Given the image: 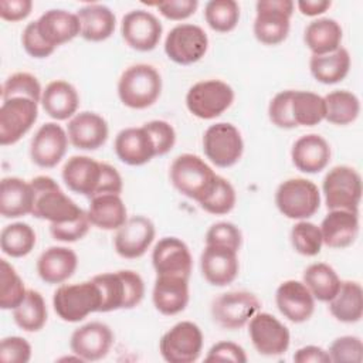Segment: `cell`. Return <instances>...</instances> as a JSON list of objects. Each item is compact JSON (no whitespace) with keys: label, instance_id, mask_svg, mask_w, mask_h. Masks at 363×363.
Masks as SVG:
<instances>
[{"label":"cell","instance_id":"6da1fadb","mask_svg":"<svg viewBox=\"0 0 363 363\" xmlns=\"http://www.w3.org/2000/svg\"><path fill=\"white\" fill-rule=\"evenodd\" d=\"M92 281L99 286L102 295L99 312L132 309L138 306L145 296V282L142 277L130 269L99 274L92 277Z\"/></svg>","mask_w":363,"mask_h":363},{"label":"cell","instance_id":"7a4b0ae2","mask_svg":"<svg viewBox=\"0 0 363 363\" xmlns=\"http://www.w3.org/2000/svg\"><path fill=\"white\" fill-rule=\"evenodd\" d=\"M162 77L149 64L128 67L118 81V96L121 102L132 109H146L160 96Z\"/></svg>","mask_w":363,"mask_h":363},{"label":"cell","instance_id":"3957f363","mask_svg":"<svg viewBox=\"0 0 363 363\" xmlns=\"http://www.w3.org/2000/svg\"><path fill=\"white\" fill-rule=\"evenodd\" d=\"M34 191V204L31 214L35 218L52 223H67L75 220L84 210L69 199L50 176H37L30 180Z\"/></svg>","mask_w":363,"mask_h":363},{"label":"cell","instance_id":"277c9868","mask_svg":"<svg viewBox=\"0 0 363 363\" xmlns=\"http://www.w3.org/2000/svg\"><path fill=\"white\" fill-rule=\"evenodd\" d=\"M102 295L92 281L60 285L52 295L55 313L65 322H79L94 312H99Z\"/></svg>","mask_w":363,"mask_h":363},{"label":"cell","instance_id":"5b68a950","mask_svg":"<svg viewBox=\"0 0 363 363\" xmlns=\"http://www.w3.org/2000/svg\"><path fill=\"white\" fill-rule=\"evenodd\" d=\"M216 176L213 169L193 153L177 156L170 166V182L174 189L197 203L210 191Z\"/></svg>","mask_w":363,"mask_h":363},{"label":"cell","instance_id":"8992f818","mask_svg":"<svg viewBox=\"0 0 363 363\" xmlns=\"http://www.w3.org/2000/svg\"><path fill=\"white\" fill-rule=\"evenodd\" d=\"M275 204L281 214L291 220H306L320 207L318 186L303 177L282 182L275 191Z\"/></svg>","mask_w":363,"mask_h":363},{"label":"cell","instance_id":"52a82bcc","mask_svg":"<svg viewBox=\"0 0 363 363\" xmlns=\"http://www.w3.org/2000/svg\"><path fill=\"white\" fill-rule=\"evenodd\" d=\"M322 191L328 210L357 213L362 199V177L350 166H335L323 177Z\"/></svg>","mask_w":363,"mask_h":363},{"label":"cell","instance_id":"ba28073f","mask_svg":"<svg viewBox=\"0 0 363 363\" xmlns=\"http://www.w3.org/2000/svg\"><path fill=\"white\" fill-rule=\"evenodd\" d=\"M295 3L292 0H259L255 4L254 35L265 45L282 43L291 27V17Z\"/></svg>","mask_w":363,"mask_h":363},{"label":"cell","instance_id":"9c48e42d","mask_svg":"<svg viewBox=\"0 0 363 363\" xmlns=\"http://www.w3.org/2000/svg\"><path fill=\"white\" fill-rule=\"evenodd\" d=\"M234 102L233 88L220 79L196 82L186 95L189 112L200 119H214L224 113Z\"/></svg>","mask_w":363,"mask_h":363},{"label":"cell","instance_id":"30bf717a","mask_svg":"<svg viewBox=\"0 0 363 363\" xmlns=\"http://www.w3.org/2000/svg\"><path fill=\"white\" fill-rule=\"evenodd\" d=\"M203 150L213 164L227 169L241 159L244 142L240 130L233 123L218 122L206 129Z\"/></svg>","mask_w":363,"mask_h":363},{"label":"cell","instance_id":"8fae6325","mask_svg":"<svg viewBox=\"0 0 363 363\" xmlns=\"http://www.w3.org/2000/svg\"><path fill=\"white\" fill-rule=\"evenodd\" d=\"M159 350L169 363H193L203 350L201 329L190 320H182L162 336Z\"/></svg>","mask_w":363,"mask_h":363},{"label":"cell","instance_id":"7c38bea8","mask_svg":"<svg viewBox=\"0 0 363 363\" xmlns=\"http://www.w3.org/2000/svg\"><path fill=\"white\" fill-rule=\"evenodd\" d=\"M208 48L206 31L196 24L183 23L173 27L164 40V52L169 60L180 65L200 61Z\"/></svg>","mask_w":363,"mask_h":363},{"label":"cell","instance_id":"4fadbf2b","mask_svg":"<svg viewBox=\"0 0 363 363\" xmlns=\"http://www.w3.org/2000/svg\"><path fill=\"white\" fill-rule=\"evenodd\" d=\"M261 303L248 291L221 294L211 303V316L216 323L228 330L241 329L258 312Z\"/></svg>","mask_w":363,"mask_h":363},{"label":"cell","instance_id":"5bb4252c","mask_svg":"<svg viewBox=\"0 0 363 363\" xmlns=\"http://www.w3.org/2000/svg\"><path fill=\"white\" fill-rule=\"evenodd\" d=\"M38 102L16 96L4 99L0 106V143L3 146L17 143L35 123Z\"/></svg>","mask_w":363,"mask_h":363},{"label":"cell","instance_id":"9a60e30c","mask_svg":"<svg viewBox=\"0 0 363 363\" xmlns=\"http://www.w3.org/2000/svg\"><path fill=\"white\" fill-rule=\"evenodd\" d=\"M248 333L252 346L262 356L284 354L291 343L288 328L267 312H257L250 319Z\"/></svg>","mask_w":363,"mask_h":363},{"label":"cell","instance_id":"2e32d148","mask_svg":"<svg viewBox=\"0 0 363 363\" xmlns=\"http://www.w3.org/2000/svg\"><path fill=\"white\" fill-rule=\"evenodd\" d=\"M162 23L146 10H132L126 13L121 23V33L125 43L136 51H152L160 41Z\"/></svg>","mask_w":363,"mask_h":363},{"label":"cell","instance_id":"e0dca14e","mask_svg":"<svg viewBox=\"0 0 363 363\" xmlns=\"http://www.w3.org/2000/svg\"><path fill=\"white\" fill-rule=\"evenodd\" d=\"M155 235V224L147 217H128L125 224L116 230L113 247L116 254L122 258L135 259L142 257L149 250Z\"/></svg>","mask_w":363,"mask_h":363},{"label":"cell","instance_id":"ac0fdd59","mask_svg":"<svg viewBox=\"0 0 363 363\" xmlns=\"http://www.w3.org/2000/svg\"><path fill=\"white\" fill-rule=\"evenodd\" d=\"M68 142V135L62 126L54 122L44 123L31 139L30 157L38 167L51 169L65 156Z\"/></svg>","mask_w":363,"mask_h":363},{"label":"cell","instance_id":"d6986e66","mask_svg":"<svg viewBox=\"0 0 363 363\" xmlns=\"http://www.w3.org/2000/svg\"><path fill=\"white\" fill-rule=\"evenodd\" d=\"M113 345V332L106 323L89 322L71 335V352L84 362H96L104 359Z\"/></svg>","mask_w":363,"mask_h":363},{"label":"cell","instance_id":"ffe728a7","mask_svg":"<svg viewBox=\"0 0 363 363\" xmlns=\"http://www.w3.org/2000/svg\"><path fill=\"white\" fill-rule=\"evenodd\" d=\"M152 264L157 275L190 278L193 258L189 247L177 237H163L152 252Z\"/></svg>","mask_w":363,"mask_h":363},{"label":"cell","instance_id":"44dd1931","mask_svg":"<svg viewBox=\"0 0 363 363\" xmlns=\"http://www.w3.org/2000/svg\"><path fill=\"white\" fill-rule=\"evenodd\" d=\"M278 311L294 323L306 322L315 311V298L303 282L288 279L284 281L275 292Z\"/></svg>","mask_w":363,"mask_h":363},{"label":"cell","instance_id":"7402d4cb","mask_svg":"<svg viewBox=\"0 0 363 363\" xmlns=\"http://www.w3.org/2000/svg\"><path fill=\"white\" fill-rule=\"evenodd\" d=\"M67 135L72 146L81 150H96L109 136V128L106 121L89 111L75 113L67 126Z\"/></svg>","mask_w":363,"mask_h":363},{"label":"cell","instance_id":"603a6c76","mask_svg":"<svg viewBox=\"0 0 363 363\" xmlns=\"http://www.w3.org/2000/svg\"><path fill=\"white\" fill-rule=\"evenodd\" d=\"M200 269L208 284L225 286L238 275L237 251L220 245H206L200 257Z\"/></svg>","mask_w":363,"mask_h":363},{"label":"cell","instance_id":"cb8c5ba5","mask_svg":"<svg viewBox=\"0 0 363 363\" xmlns=\"http://www.w3.org/2000/svg\"><path fill=\"white\" fill-rule=\"evenodd\" d=\"M102 174V163L89 156L69 157L61 172L65 186L81 196L94 197L98 191Z\"/></svg>","mask_w":363,"mask_h":363},{"label":"cell","instance_id":"d4e9b609","mask_svg":"<svg viewBox=\"0 0 363 363\" xmlns=\"http://www.w3.org/2000/svg\"><path fill=\"white\" fill-rule=\"evenodd\" d=\"M330 146L325 138L316 133L303 135L295 140L291 159L295 167L303 173L315 174L326 169L330 162Z\"/></svg>","mask_w":363,"mask_h":363},{"label":"cell","instance_id":"484cf974","mask_svg":"<svg viewBox=\"0 0 363 363\" xmlns=\"http://www.w3.org/2000/svg\"><path fill=\"white\" fill-rule=\"evenodd\" d=\"M121 162L129 166H142L156 156L153 142L143 126L122 129L113 143Z\"/></svg>","mask_w":363,"mask_h":363},{"label":"cell","instance_id":"4316f807","mask_svg":"<svg viewBox=\"0 0 363 363\" xmlns=\"http://www.w3.org/2000/svg\"><path fill=\"white\" fill-rule=\"evenodd\" d=\"M319 228L326 247L342 250L354 242L359 233V216L356 211L329 210Z\"/></svg>","mask_w":363,"mask_h":363},{"label":"cell","instance_id":"83f0119b","mask_svg":"<svg viewBox=\"0 0 363 363\" xmlns=\"http://www.w3.org/2000/svg\"><path fill=\"white\" fill-rule=\"evenodd\" d=\"M152 301L155 308L167 316L183 312L189 303V279L172 275H157Z\"/></svg>","mask_w":363,"mask_h":363},{"label":"cell","instance_id":"f1b7e54d","mask_svg":"<svg viewBox=\"0 0 363 363\" xmlns=\"http://www.w3.org/2000/svg\"><path fill=\"white\" fill-rule=\"evenodd\" d=\"M37 28L40 35L52 47H58L81 34V24L77 13L62 9H51L40 16Z\"/></svg>","mask_w":363,"mask_h":363},{"label":"cell","instance_id":"f546056e","mask_svg":"<svg viewBox=\"0 0 363 363\" xmlns=\"http://www.w3.org/2000/svg\"><path fill=\"white\" fill-rule=\"evenodd\" d=\"M78 267L77 254L68 247H50L37 259L38 277L45 284H62Z\"/></svg>","mask_w":363,"mask_h":363},{"label":"cell","instance_id":"4dcf8cb0","mask_svg":"<svg viewBox=\"0 0 363 363\" xmlns=\"http://www.w3.org/2000/svg\"><path fill=\"white\" fill-rule=\"evenodd\" d=\"M41 106L44 112L55 121H67L72 118L79 106V95L75 86L67 81H51L41 95Z\"/></svg>","mask_w":363,"mask_h":363},{"label":"cell","instance_id":"1f68e13d","mask_svg":"<svg viewBox=\"0 0 363 363\" xmlns=\"http://www.w3.org/2000/svg\"><path fill=\"white\" fill-rule=\"evenodd\" d=\"M34 191L30 182L20 177H3L0 183V213L4 218L31 214Z\"/></svg>","mask_w":363,"mask_h":363},{"label":"cell","instance_id":"d6a6232c","mask_svg":"<svg viewBox=\"0 0 363 363\" xmlns=\"http://www.w3.org/2000/svg\"><path fill=\"white\" fill-rule=\"evenodd\" d=\"M77 16L81 24L79 35L86 41H105L115 31L116 17L105 4H85L77 11Z\"/></svg>","mask_w":363,"mask_h":363},{"label":"cell","instance_id":"836d02e7","mask_svg":"<svg viewBox=\"0 0 363 363\" xmlns=\"http://www.w3.org/2000/svg\"><path fill=\"white\" fill-rule=\"evenodd\" d=\"M91 225L101 230H118L128 220V211L119 194H101L91 197L88 207Z\"/></svg>","mask_w":363,"mask_h":363},{"label":"cell","instance_id":"e575fe53","mask_svg":"<svg viewBox=\"0 0 363 363\" xmlns=\"http://www.w3.org/2000/svg\"><path fill=\"white\" fill-rule=\"evenodd\" d=\"M343 31L340 24L333 18H318L311 21L303 31L305 45L312 55H325L336 51L342 43Z\"/></svg>","mask_w":363,"mask_h":363},{"label":"cell","instance_id":"d590c367","mask_svg":"<svg viewBox=\"0 0 363 363\" xmlns=\"http://www.w3.org/2000/svg\"><path fill=\"white\" fill-rule=\"evenodd\" d=\"M328 303L336 320L356 323L363 315V289L356 281H342L339 291Z\"/></svg>","mask_w":363,"mask_h":363},{"label":"cell","instance_id":"8d00e7d4","mask_svg":"<svg viewBox=\"0 0 363 363\" xmlns=\"http://www.w3.org/2000/svg\"><path fill=\"white\" fill-rule=\"evenodd\" d=\"M312 77L325 85L343 81L350 69V54L346 48L339 47L336 51L325 55H312L309 60Z\"/></svg>","mask_w":363,"mask_h":363},{"label":"cell","instance_id":"74e56055","mask_svg":"<svg viewBox=\"0 0 363 363\" xmlns=\"http://www.w3.org/2000/svg\"><path fill=\"white\" fill-rule=\"evenodd\" d=\"M302 282L315 299L329 302L339 291L342 281L330 265L325 262H315L303 271Z\"/></svg>","mask_w":363,"mask_h":363},{"label":"cell","instance_id":"f35d334b","mask_svg":"<svg viewBox=\"0 0 363 363\" xmlns=\"http://www.w3.org/2000/svg\"><path fill=\"white\" fill-rule=\"evenodd\" d=\"M291 113L296 126H315L325 121V99L311 91H294Z\"/></svg>","mask_w":363,"mask_h":363},{"label":"cell","instance_id":"ab89813d","mask_svg":"<svg viewBox=\"0 0 363 363\" xmlns=\"http://www.w3.org/2000/svg\"><path fill=\"white\" fill-rule=\"evenodd\" d=\"M323 99L326 106L325 121H328L329 123L345 126L354 122L360 113V101L350 91H332L325 95Z\"/></svg>","mask_w":363,"mask_h":363},{"label":"cell","instance_id":"60d3db41","mask_svg":"<svg viewBox=\"0 0 363 363\" xmlns=\"http://www.w3.org/2000/svg\"><path fill=\"white\" fill-rule=\"evenodd\" d=\"M47 306L43 295L38 291L27 289L23 302L13 309L16 325L26 332H38L47 322Z\"/></svg>","mask_w":363,"mask_h":363},{"label":"cell","instance_id":"b9f144b4","mask_svg":"<svg viewBox=\"0 0 363 363\" xmlns=\"http://www.w3.org/2000/svg\"><path fill=\"white\" fill-rule=\"evenodd\" d=\"M35 240V233L27 223H13L1 230L0 247L6 255L21 258L34 250Z\"/></svg>","mask_w":363,"mask_h":363},{"label":"cell","instance_id":"7bdbcfd3","mask_svg":"<svg viewBox=\"0 0 363 363\" xmlns=\"http://www.w3.org/2000/svg\"><path fill=\"white\" fill-rule=\"evenodd\" d=\"M204 18L211 30L230 33L240 21V6L234 0H210L204 9Z\"/></svg>","mask_w":363,"mask_h":363},{"label":"cell","instance_id":"ee69618b","mask_svg":"<svg viewBox=\"0 0 363 363\" xmlns=\"http://www.w3.org/2000/svg\"><path fill=\"white\" fill-rule=\"evenodd\" d=\"M235 201L237 196L233 184L227 179L217 174L210 191L201 201H199V204L204 211L210 214L223 216L234 208Z\"/></svg>","mask_w":363,"mask_h":363},{"label":"cell","instance_id":"f6af8a7d","mask_svg":"<svg viewBox=\"0 0 363 363\" xmlns=\"http://www.w3.org/2000/svg\"><path fill=\"white\" fill-rule=\"evenodd\" d=\"M23 279L6 259H0V308L14 309L26 298Z\"/></svg>","mask_w":363,"mask_h":363},{"label":"cell","instance_id":"bcb514c9","mask_svg":"<svg viewBox=\"0 0 363 363\" xmlns=\"http://www.w3.org/2000/svg\"><path fill=\"white\" fill-rule=\"evenodd\" d=\"M289 238L294 250L305 257L318 255L323 245L320 228L306 220H299L292 227Z\"/></svg>","mask_w":363,"mask_h":363},{"label":"cell","instance_id":"7dc6e473","mask_svg":"<svg viewBox=\"0 0 363 363\" xmlns=\"http://www.w3.org/2000/svg\"><path fill=\"white\" fill-rule=\"evenodd\" d=\"M43 89L38 79L28 72H16L10 75L1 86V99H10L16 96L30 98L35 102H41Z\"/></svg>","mask_w":363,"mask_h":363},{"label":"cell","instance_id":"c3c4849f","mask_svg":"<svg viewBox=\"0 0 363 363\" xmlns=\"http://www.w3.org/2000/svg\"><path fill=\"white\" fill-rule=\"evenodd\" d=\"M330 360L336 363H360L363 360V343L359 336L336 337L328 350Z\"/></svg>","mask_w":363,"mask_h":363},{"label":"cell","instance_id":"681fc988","mask_svg":"<svg viewBox=\"0 0 363 363\" xmlns=\"http://www.w3.org/2000/svg\"><path fill=\"white\" fill-rule=\"evenodd\" d=\"M241 244L242 234L240 228L228 221L216 223L206 233V245H220L238 252Z\"/></svg>","mask_w":363,"mask_h":363},{"label":"cell","instance_id":"f907efd6","mask_svg":"<svg viewBox=\"0 0 363 363\" xmlns=\"http://www.w3.org/2000/svg\"><path fill=\"white\" fill-rule=\"evenodd\" d=\"M91 227L86 211L78 216L75 220L67 223H52L50 224V233L54 240L62 242H74L84 238Z\"/></svg>","mask_w":363,"mask_h":363},{"label":"cell","instance_id":"816d5d0a","mask_svg":"<svg viewBox=\"0 0 363 363\" xmlns=\"http://www.w3.org/2000/svg\"><path fill=\"white\" fill-rule=\"evenodd\" d=\"M294 89H286L278 92L268 105L269 121L281 129H294L296 128L292 113H291V98Z\"/></svg>","mask_w":363,"mask_h":363},{"label":"cell","instance_id":"f5cc1de1","mask_svg":"<svg viewBox=\"0 0 363 363\" xmlns=\"http://www.w3.org/2000/svg\"><path fill=\"white\" fill-rule=\"evenodd\" d=\"M142 126L146 129V132L149 133L153 142L156 156H163L173 149L176 143V132L169 122L156 119V121L146 122Z\"/></svg>","mask_w":363,"mask_h":363},{"label":"cell","instance_id":"db71d44e","mask_svg":"<svg viewBox=\"0 0 363 363\" xmlns=\"http://www.w3.org/2000/svg\"><path fill=\"white\" fill-rule=\"evenodd\" d=\"M21 44L24 51L33 58H47L55 51V47L50 45L40 35L37 21H31L24 27L21 34Z\"/></svg>","mask_w":363,"mask_h":363},{"label":"cell","instance_id":"11a10c76","mask_svg":"<svg viewBox=\"0 0 363 363\" xmlns=\"http://www.w3.org/2000/svg\"><path fill=\"white\" fill-rule=\"evenodd\" d=\"M31 359L30 343L20 336H7L0 343V360L4 363H27Z\"/></svg>","mask_w":363,"mask_h":363},{"label":"cell","instance_id":"9f6ffc18","mask_svg":"<svg viewBox=\"0 0 363 363\" xmlns=\"http://www.w3.org/2000/svg\"><path fill=\"white\" fill-rule=\"evenodd\" d=\"M204 360L206 362L245 363L247 354H245V350L240 345L230 342V340H221L210 347Z\"/></svg>","mask_w":363,"mask_h":363},{"label":"cell","instance_id":"6f0895ef","mask_svg":"<svg viewBox=\"0 0 363 363\" xmlns=\"http://www.w3.org/2000/svg\"><path fill=\"white\" fill-rule=\"evenodd\" d=\"M155 6L159 10V13L167 20L182 21L191 17L196 13L199 7V1L197 0H167V1L156 3Z\"/></svg>","mask_w":363,"mask_h":363},{"label":"cell","instance_id":"680465c9","mask_svg":"<svg viewBox=\"0 0 363 363\" xmlns=\"http://www.w3.org/2000/svg\"><path fill=\"white\" fill-rule=\"evenodd\" d=\"M33 9L31 0H1L0 17L6 21H20L30 16Z\"/></svg>","mask_w":363,"mask_h":363},{"label":"cell","instance_id":"91938a15","mask_svg":"<svg viewBox=\"0 0 363 363\" xmlns=\"http://www.w3.org/2000/svg\"><path fill=\"white\" fill-rule=\"evenodd\" d=\"M122 189H123V183H122V177H121L119 172L113 166H111L108 163H102L101 182H99V187H98V191L95 196L121 194Z\"/></svg>","mask_w":363,"mask_h":363},{"label":"cell","instance_id":"94428289","mask_svg":"<svg viewBox=\"0 0 363 363\" xmlns=\"http://www.w3.org/2000/svg\"><path fill=\"white\" fill-rule=\"evenodd\" d=\"M294 360L296 363H329L330 356L328 353V350L319 347V346H303L301 349H298L294 354Z\"/></svg>","mask_w":363,"mask_h":363},{"label":"cell","instance_id":"6125c7cd","mask_svg":"<svg viewBox=\"0 0 363 363\" xmlns=\"http://www.w3.org/2000/svg\"><path fill=\"white\" fill-rule=\"evenodd\" d=\"M296 6L303 16L315 17L323 14L332 6V3L329 0H299Z\"/></svg>","mask_w":363,"mask_h":363}]
</instances>
